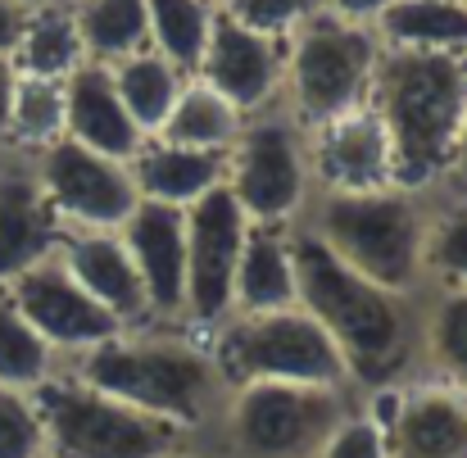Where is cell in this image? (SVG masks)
Listing matches in <instances>:
<instances>
[{
	"mask_svg": "<svg viewBox=\"0 0 467 458\" xmlns=\"http://www.w3.org/2000/svg\"><path fill=\"white\" fill-rule=\"evenodd\" d=\"M241 128H245V114L232 109L209 82H200V78L191 73L186 87H182V96L172 100V109H168V119H163V128H159L155 137L168 141V146H186V151L227 154L236 146Z\"/></svg>",
	"mask_w": 467,
	"mask_h": 458,
	"instance_id": "cell-25",
	"label": "cell"
},
{
	"mask_svg": "<svg viewBox=\"0 0 467 458\" xmlns=\"http://www.w3.org/2000/svg\"><path fill=\"white\" fill-rule=\"evenodd\" d=\"M163 458H209L204 450H195V441H186L182 450H172V454H163Z\"/></svg>",
	"mask_w": 467,
	"mask_h": 458,
	"instance_id": "cell-39",
	"label": "cell"
},
{
	"mask_svg": "<svg viewBox=\"0 0 467 458\" xmlns=\"http://www.w3.org/2000/svg\"><path fill=\"white\" fill-rule=\"evenodd\" d=\"M313 458H390L386 454V436H381V427L354 404L336 427H331V436L322 441V450Z\"/></svg>",
	"mask_w": 467,
	"mask_h": 458,
	"instance_id": "cell-34",
	"label": "cell"
},
{
	"mask_svg": "<svg viewBox=\"0 0 467 458\" xmlns=\"http://www.w3.org/2000/svg\"><path fill=\"white\" fill-rule=\"evenodd\" d=\"M109 78H114V91H119L123 109L132 114V123H137L146 137H155L159 128H163L172 100H177L182 87H186V73H182L177 64H168L159 50H141V55H132V59L109 64Z\"/></svg>",
	"mask_w": 467,
	"mask_h": 458,
	"instance_id": "cell-27",
	"label": "cell"
},
{
	"mask_svg": "<svg viewBox=\"0 0 467 458\" xmlns=\"http://www.w3.org/2000/svg\"><path fill=\"white\" fill-rule=\"evenodd\" d=\"M386 5L390 0H322V9H331L336 18H349V23H377L381 14H386Z\"/></svg>",
	"mask_w": 467,
	"mask_h": 458,
	"instance_id": "cell-35",
	"label": "cell"
},
{
	"mask_svg": "<svg viewBox=\"0 0 467 458\" xmlns=\"http://www.w3.org/2000/svg\"><path fill=\"white\" fill-rule=\"evenodd\" d=\"M204 340L223 386L296 381V386L354 390L336 340L300 305L273 308V313H227Z\"/></svg>",
	"mask_w": 467,
	"mask_h": 458,
	"instance_id": "cell-5",
	"label": "cell"
},
{
	"mask_svg": "<svg viewBox=\"0 0 467 458\" xmlns=\"http://www.w3.org/2000/svg\"><path fill=\"white\" fill-rule=\"evenodd\" d=\"M14 5H23V9H41V5H55V0H14Z\"/></svg>",
	"mask_w": 467,
	"mask_h": 458,
	"instance_id": "cell-40",
	"label": "cell"
},
{
	"mask_svg": "<svg viewBox=\"0 0 467 458\" xmlns=\"http://www.w3.org/2000/svg\"><path fill=\"white\" fill-rule=\"evenodd\" d=\"M213 5H218V0H213Z\"/></svg>",
	"mask_w": 467,
	"mask_h": 458,
	"instance_id": "cell-42",
	"label": "cell"
},
{
	"mask_svg": "<svg viewBox=\"0 0 467 458\" xmlns=\"http://www.w3.org/2000/svg\"><path fill=\"white\" fill-rule=\"evenodd\" d=\"M128 168H132L137 195L150 204H168V209H191L200 195L227 182V154L168 146L159 137H150Z\"/></svg>",
	"mask_w": 467,
	"mask_h": 458,
	"instance_id": "cell-21",
	"label": "cell"
},
{
	"mask_svg": "<svg viewBox=\"0 0 467 458\" xmlns=\"http://www.w3.org/2000/svg\"><path fill=\"white\" fill-rule=\"evenodd\" d=\"M59 368H64V359L32 331V322L0 291V386L36 395L46 381L59 377Z\"/></svg>",
	"mask_w": 467,
	"mask_h": 458,
	"instance_id": "cell-30",
	"label": "cell"
},
{
	"mask_svg": "<svg viewBox=\"0 0 467 458\" xmlns=\"http://www.w3.org/2000/svg\"><path fill=\"white\" fill-rule=\"evenodd\" d=\"M422 282L427 291H467V191H431L427 236H422Z\"/></svg>",
	"mask_w": 467,
	"mask_h": 458,
	"instance_id": "cell-28",
	"label": "cell"
},
{
	"mask_svg": "<svg viewBox=\"0 0 467 458\" xmlns=\"http://www.w3.org/2000/svg\"><path fill=\"white\" fill-rule=\"evenodd\" d=\"M427 209L431 195L404 186H386L368 195H313L300 227H309L340 264H349L368 282L400 296H422Z\"/></svg>",
	"mask_w": 467,
	"mask_h": 458,
	"instance_id": "cell-4",
	"label": "cell"
},
{
	"mask_svg": "<svg viewBox=\"0 0 467 458\" xmlns=\"http://www.w3.org/2000/svg\"><path fill=\"white\" fill-rule=\"evenodd\" d=\"M0 291L14 300V308L32 322V331H36L64 363L123 331L105 308L78 286V277L59 264V255H50L46 264L27 268L23 277H14V282L0 286Z\"/></svg>",
	"mask_w": 467,
	"mask_h": 458,
	"instance_id": "cell-13",
	"label": "cell"
},
{
	"mask_svg": "<svg viewBox=\"0 0 467 458\" xmlns=\"http://www.w3.org/2000/svg\"><path fill=\"white\" fill-rule=\"evenodd\" d=\"M368 105L390 137L395 182L422 195L441 191L467 119V55L381 46Z\"/></svg>",
	"mask_w": 467,
	"mask_h": 458,
	"instance_id": "cell-3",
	"label": "cell"
},
{
	"mask_svg": "<svg viewBox=\"0 0 467 458\" xmlns=\"http://www.w3.org/2000/svg\"><path fill=\"white\" fill-rule=\"evenodd\" d=\"M291 232L296 227H250L232 282V313H273L300 305Z\"/></svg>",
	"mask_w": 467,
	"mask_h": 458,
	"instance_id": "cell-20",
	"label": "cell"
},
{
	"mask_svg": "<svg viewBox=\"0 0 467 458\" xmlns=\"http://www.w3.org/2000/svg\"><path fill=\"white\" fill-rule=\"evenodd\" d=\"M232 200L254 227H296L309 213V132L282 105L245 119L236 146L227 151Z\"/></svg>",
	"mask_w": 467,
	"mask_h": 458,
	"instance_id": "cell-9",
	"label": "cell"
},
{
	"mask_svg": "<svg viewBox=\"0 0 467 458\" xmlns=\"http://www.w3.org/2000/svg\"><path fill=\"white\" fill-rule=\"evenodd\" d=\"M91 64H119L150 50L146 0H68Z\"/></svg>",
	"mask_w": 467,
	"mask_h": 458,
	"instance_id": "cell-26",
	"label": "cell"
},
{
	"mask_svg": "<svg viewBox=\"0 0 467 458\" xmlns=\"http://www.w3.org/2000/svg\"><path fill=\"white\" fill-rule=\"evenodd\" d=\"M296 286L300 308L322 322V331L336 340L354 390L390 386L418 372V322L422 296H400L349 264H340L309 227L296 223Z\"/></svg>",
	"mask_w": 467,
	"mask_h": 458,
	"instance_id": "cell-1",
	"label": "cell"
},
{
	"mask_svg": "<svg viewBox=\"0 0 467 458\" xmlns=\"http://www.w3.org/2000/svg\"><path fill=\"white\" fill-rule=\"evenodd\" d=\"M55 141H64V82L18 73L14 100H9L5 151L14 159H36L41 151H50Z\"/></svg>",
	"mask_w": 467,
	"mask_h": 458,
	"instance_id": "cell-29",
	"label": "cell"
},
{
	"mask_svg": "<svg viewBox=\"0 0 467 458\" xmlns=\"http://www.w3.org/2000/svg\"><path fill=\"white\" fill-rule=\"evenodd\" d=\"M64 137L119 163H132L137 151L150 141L123 109L109 64H91V59L64 78Z\"/></svg>",
	"mask_w": 467,
	"mask_h": 458,
	"instance_id": "cell-18",
	"label": "cell"
},
{
	"mask_svg": "<svg viewBox=\"0 0 467 458\" xmlns=\"http://www.w3.org/2000/svg\"><path fill=\"white\" fill-rule=\"evenodd\" d=\"M59 218L32 182L27 159H5L0 168V286L46 264L59 250Z\"/></svg>",
	"mask_w": 467,
	"mask_h": 458,
	"instance_id": "cell-19",
	"label": "cell"
},
{
	"mask_svg": "<svg viewBox=\"0 0 467 458\" xmlns=\"http://www.w3.org/2000/svg\"><path fill=\"white\" fill-rule=\"evenodd\" d=\"M32 400L46 427V458H163L195 441L177 422L109 400L64 368Z\"/></svg>",
	"mask_w": 467,
	"mask_h": 458,
	"instance_id": "cell-8",
	"label": "cell"
},
{
	"mask_svg": "<svg viewBox=\"0 0 467 458\" xmlns=\"http://www.w3.org/2000/svg\"><path fill=\"white\" fill-rule=\"evenodd\" d=\"M317 9L322 0H218V14L273 41H291Z\"/></svg>",
	"mask_w": 467,
	"mask_h": 458,
	"instance_id": "cell-32",
	"label": "cell"
},
{
	"mask_svg": "<svg viewBox=\"0 0 467 458\" xmlns=\"http://www.w3.org/2000/svg\"><path fill=\"white\" fill-rule=\"evenodd\" d=\"M14 82H18V68H14V59H9V55H0V151H5V132H9V100H14Z\"/></svg>",
	"mask_w": 467,
	"mask_h": 458,
	"instance_id": "cell-37",
	"label": "cell"
},
{
	"mask_svg": "<svg viewBox=\"0 0 467 458\" xmlns=\"http://www.w3.org/2000/svg\"><path fill=\"white\" fill-rule=\"evenodd\" d=\"M5 159H9V154H5V151H0V168H5Z\"/></svg>",
	"mask_w": 467,
	"mask_h": 458,
	"instance_id": "cell-41",
	"label": "cell"
},
{
	"mask_svg": "<svg viewBox=\"0 0 467 458\" xmlns=\"http://www.w3.org/2000/svg\"><path fill=\"white\" fill-rule=\"evenodd\" d=\"M27 168L50 213L59 218V227H73V232H119L141 204L128 163L105 159L68 137L36 159H27Z\"/></svg>",
	"mask_w": 467,
	"mask_h": 458,
	"instance_id": "cell-10",
	"label": "cell"
},
{
	"mask_svg": "<svg viewBox=\"0 0 467 458\" xmlns=\"http://www.w3.org/2000/svg\"><path fill=\"white\" fill-rule=\"evenodd\" d=\"M354 404L358 390L245 381L227 386L209 432H218V445L227 458H313Z\"/></svg>",
	"mask_w": 467,
	"mask_h": 458,
	"instance_id": "cell-6",
	"label": "cell"
},
{
	"mask_svg": "<svg viewBox=\"0 0 467 458\" xmlns=\"http://www.w3.org/2000/svg\"><path fill=\"white\" fill-rule=\"evenodd\" d=\"M418 372L467 390V291H422L418 322Z\"/></svg>",
	"mask_w": 467,
	"mask_h": 458,
	"instance_id": "cell-22",
	"label": "cell"
},
{
	"mask_svg": "<svg viewBox=\"0 0 467 458\" xmlns=\"http://www.w3.org/2000/svg\"><path fill=\"white\" fill-rule=\"evenodd\" d=\"M200 82H209L232 109H241L245 119L268 114L282 105V82H286V41L259 36L241 23H232L227 14H213L200 68Z\"/></svg>",
	"mask_w": 467,
	"mask_h": 458,
	"instance_id": "cell-15",
	"label": "cell"
},
{
	"mask_svg": "<svg viewBox=\"0 0 467 458\" xmlns=\"http://www.w3.org/2000/svg\"><path fill=\"white\" fill-rule=\"evenodd\" d=\"M250 227L227 186H213L186 209V331L209 336L232 313V282Z\"/></svg>",
	"mask_w": 467,
	"mask_h": 458,
	"instance_id": "cell-12",
	"label": "cell"
},
{
	"mask_svg": "<svg viewBox=\"0 0 467 458\" xmlns=\"http://www.w3.org/2000/svg\"><path fill=\"white\" fill-rule=\"evenodd\" d=\"M213 14H218L213 0H146L150 50H159L168 64H177L191 78L200 68V55H204Z\"/></svg>",
	"mask_w": 467,
	"mask_h": 458,
	"instance_id": "cell-31",
	"label": "cell"
},
{
	"mask_svg": "<svg viewBox=\"0 0 467 458\" xmlns=\"http://www.w3.org/2000/svg\"><path fill=\"white\" fill-rule=\"evenodd\" d=\"M55 255L78 277V286L105 308L123 331L155 327L146 286H141L137 264H132V255H128V245H123L119 232H73V227H64Z\"/></svg>",
	"mask_w": 467,
	"mask_h": 458,
	"instance_id": "cell-17",
	"label": "cell"
},
{
	"mask_svg": "<svg viewBox=\"0 0 467 458\" xmlns=\"http://www.w3.org/2000/svg\"><path fill=\"white\" fill-rule=\"evenodd\" d=\"M377 59H381V41L368 23H349L336 18L331 9H317L286 41L282 109L313 128L345 109L368 105Z\"/></svg>",
	"mask_w": 467,
	"mask_h": 458,
	"instance_id": "cell-7",
	"label": "cell"
},
{
	"mask_svg": "<svg viewBox=\"0 0 467 458\" xmlns=\"http://www.w3.org/2000/svg\"><path fill=\"white\" fill-rule=\"evenodd\" d=\"M9 59H14L18 73L50 78V82H64L73 68H82L87 50H82V36H78V23H73V5L55 0V5L27 9Z\"/></svg>",
	"mask_w": 467,
	"mask_h": 458,
	"instance_id": "cell-24",
	"label": "cell"
},
{
	"mask_svg": "<svg viewBox=\"0 0 467 458\" xmlns=\"http://www.w3.org/2000/svg\"><path fill=\"white\" fill-rule=\"evenodd\" d=\"M372 32L395 50L467 55V0H390Z\"/></svg>",
	"mask_w": 467,
	"mask_h": 458,
	"instance_id": "cell-23",
	"label": "cell"
},
{
	"mask_svg": "<svg viewBox=\"0 0 467 458\" xmlns=\"http://www.w3.org/2000/svg\"><path fill=\"white\" fill-rule=\"evenodd\" d=\"M0 458H46V427L32 395L0 386Z\"/></svg>",
	"mask_w": 467,
	"mask_h": 458,
	"instance_id": "cell-33",
	"label": "cell"
},
{
	"mask_svg": "<svg viewBox=\"0 0 467 458\" xmlns=\"http://www.w3.org/2000/svg\"><path fill=\"white\" fill-rule=\"evenodd\" d=\"M305 132H309L313 195H368V191L400 186L390 137H386L381 119L372 114V105L345 109Z\"/></svg>",
	"mask_w": 467,
	"mask_h": 458,
	"instance_id": "cell-14",
	"label": "cell"
},
{
	"mask_svg": "<svg viewBox=\"0 0 467 458\" xmlns=\"http://www.w3.org/2000/svg\"><path fill=\"white\" fill-rule=\"evenodd\" d=\"M358 409L381 427L390 458H467V390L413 372L358 390Z\"/></svg>",
	"mask_w": 467,
	"mask_h": 458,
	"instance_id": "cell-11",
	"label": "cell"
},
{
	"mask_svg": "<svg viewBox=\"0 0 467 458\" xmlns=\"http://www.w3.org/2000/svg\"><path fill=\"white\" fill-rule=\"evenodd\" d=\"M23 5H14V0H0V55H14V41H18V32H23Z\"/></svg>",
	"mask_w": 467,
	"mask_h": 458,
	"instance_id": "cell-36",
	"label": "cell"
},
{
	"mask_svg": "<svg viewBox=\"0 0 467 458\" xmlns=\"http://www.w3.org/2000/svg\"><path fill=\"white\" fill-rule=\"evenodd\" d=\"M119 236L137 264L155 327H182V313H186V209L141 200L132 209V218L119 227Z\"/></svg>",
	"mask_w": 467,
	"mask_h": 458,
	"instance_id": "cell-16",
	"label": "cell"
},
{
	"mask_svg": "<svg viewBox=\"0 0 467 458\" xmlns=\"http://www.w3.org/2000/svg\"><path fill=\"white\" fill-rule=\"evenodd\" d=\"M64 372L109 400H123L141 413L177 422L191 436L213 427L227 395L218 363L209 354V340L186 327L119 331L100 340L96 349L68 359Z\"/></svg>",
	"mask_w": 467,
	"mask_h": 458,
	"instance_id": "cell-2",
	"label": "cell"
},
{
	"mask_svg": "<svg viewBox=\"0 0 467 458\" xmlns=\"http://www.w3.org/2000/svg\"><path fill=\"white\" fill-rule=\"evenodd\" d=\"M441 191H467V119H463V132H459V146H454V159H450V172H445Z\"/></svg>",
	"mask_w": 467,
	"mask_h": 458,
	"instance_id": "cell-38",
	"label": "cell"
}]
</instances>
